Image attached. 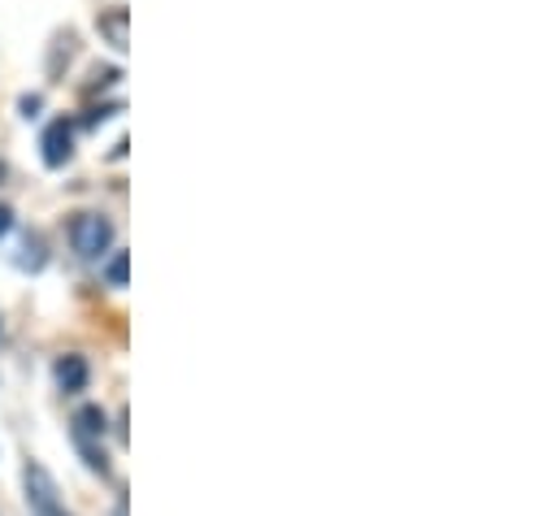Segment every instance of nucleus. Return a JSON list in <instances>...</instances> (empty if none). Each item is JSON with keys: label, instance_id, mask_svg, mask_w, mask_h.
Listing matches in <instances>:
<instances>
[{"label": "nucleus", "instance_id": "nucleus-1", "mask_svg": "<svg viewBox=\"0 0 560 516\" xmlns=\"http://www.w3.org/2000/svg\"><path fill=\"white\" fill-rule=\"evenodd\" d=\"M70 244H74V253L83 260H101L114 248V222L105 213H74Z\"/></svg>", "mask_w": 560, "mask_h": 516}, {"label": "nucleus", "instance_id": "nucleus-2", "mask_svg": "<svg viewBox=\"0 0 560 516\" xmlns=\"http://www.w3.org/2000/svg\"><path fill=\"white\" fill-rule=\"evenodd\" d=\"M70 434H74V447L83 452V460H88L96 473H105V469H109V465H105V447H101V438H105V408H96V403L79 408Z\"/></svg>", "mask_w": 560, "mask_h": 516}, {"label": "nucleus", "instance_id": "nucleus-3", "mask_svg": "<svg viewBox=\"0 0 560 516\" xmlns=\"http://www.w3.org/2000/svg\"><path fill=\"white\" fill-rule=\"evenodd\" d=\"M22 486H26V504H31V513L35 516H70L66 513V504H61V495H57V482H52V473L44 469V465H26L22 469Z\"/></svg>", "mask_w": 560, "mask_h": 516}, {"label": "nucleus", "instance_id": "nucleus-4", "mask_svg": "<svg viewBox=\"0 0 560 516\" xmlns=\"http://www.w3.org/2000/svg\"><path fill=\"white\" fill-rule=\"evenodd\" d=\"M39 156H44L48 169H61L74 156V122H66V118L48 122L44 134H39Z\"/></svg>", "mask_w": 560, "mask_h": 516}, {"label": "nucleus", "instance_id": "nucleus-5", "mask_svg": "<svg viewBox=\"0 0 560 516\" xmlns=\"http://www.w3.org/2000/svg\"><path fill=\"white\" fill-rule=\"evenodd\" d=\"M131 13L127 9H109V13H101V22H96V31L105 35V44L114 48V52H127V44H131Z\"/></svg>", "mask_w": 560, "mask_h": 516}, {"label": "nucleus", "instance_id": "nucleus-6", "mask_svg": "<svg viewBox=\"0 0 560 516\" xmlns=\"http://www.w3.org/2000/svg\"><path fill=\"white\" fill-rule=\"evenodd\" d=\"M52 378H57V387L66 390V395L88 390V361H83V356H61V361L52 365Z\"/></svg>", "mask_w": 560, "mask_h": 516}, {"label": "nucleus", "instance_id": "nucleus-7", "mask_svg": "<svg viewBox=\"0 0 560 516\" xmlns=\"http://www.w3.org/2000/svg\"><path fill=\"white\" fill-rule=\"evenodd\" d=\"M18 269H31V273H39L44 265H48V248H44V239L39 235H22V244H18V257H13Z\"/></svg>", "mask_w": 560, "mask_h": 516}, {"label": "nucleus", "instance_id": "nucleus-8", "mask_svg": "<svg viewBox=\"0 0 560 516\" xmlns=\"http://www.w3.org/2000/svg\"><path fill=\"white\" fill-rule=\"evenodd\" d=\"M105 278H109V286H127V253H114V257H109Z\"/></svg>", "mask_w": 560, "mask_h": 516}, {"label": "nucleus", "instance_id": "nucleus-9", "mask_svg": "<svg viewBox=\"0 0 560 516\" xmlns=\"http://www.w3.org/2000/svg\"><path fill=\"white\" fill-rule=\"evenodd\" d=\"M9 231H13V209H9V204H0V239H4Z\"/></svg>", "mask_w": 560, "mask_h": 516}, {"label": "nucleus", "instance_id": "nucleus-10", "mask_svg": "<svg viewBox=\"0 0 560 516\" xmlns=\"http://www.w3.org/2000/svg\"><path fill=\"white\" fill-rule=\"evenodd\" d=\"M39 105H44L39 96H22V114H26V118H35V109H39Z\"/></svg>", "mask_w": 560, "mask_h": 516}]
</instances>
